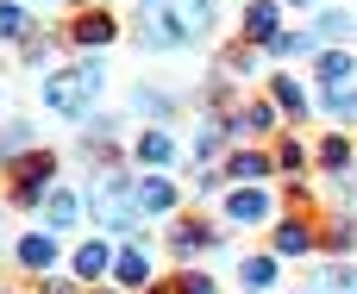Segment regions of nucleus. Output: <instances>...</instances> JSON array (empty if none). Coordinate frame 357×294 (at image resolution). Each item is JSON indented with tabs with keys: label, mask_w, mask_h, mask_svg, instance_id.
Masks as SVG:
<instances>
[{
	"label": "nucleus",
	"mask_w": 357,
	"mask_h": 294,
	"mask_svg": "<svg viewBox=\"0 0 357 294\" xmlns=\"http://www.w3.org/2000/svg\"><path fill=\"white\" fill-rule=\"evenodd\" d=\"M113 257H119L113 238H82V245L69 251V276H75L82 288H100V282H113Z\"/></svg>",
	"instance_id": "obj_15"
},
{
	"label": "nucleus",
	"mask_w": 357,
	"mask_h": 294,
	"mask_svg": "<svg viewBox=\"0 0 357 294\" xmlns=\"http://www.w3.org/2000/svg\"><path fill=\"white\" fill-rule=\"evenodd\" d=\"M220 169H226L232 188H264V182H276V157H270V144H232Z\"/></svg>",
	"instance_id": "obj_10"
},
{
	"label": "nucleus",
	"mask_w": 357,
	"mask_h": 294,
	"mask_svg": "<svg viewBox=\"0 0 357 294\" xmlns=\"http://www.w3.org/2000/svg\"><path fill=\"white\" fill-rule=\"evenodd\" d=\"M50 56H56V44H50V38H44V44L31 38V44L19 50V63H25V69H44V75H50Z\"/></svg>",
	"instance_id": "obj_37"
},
{
	"label": "nucleus",
	"mask_w": 357,
	"mask_h": 294,
	"mask_svg": "<svg viewBox=\"0 0 357 294\" xmlns=\"http://www.w3.org/2000/svg\"><path fill=\"white\" fill-rule=\"evenodd\" d=\"M282 6H289V13H307V6H320V0H282Z\"/></svg>",
	"instance_id": "obj_40"
},
{
	"label": "nucleus",
	"mask_w": 357,
	"mask_h": 294,
	"mask_svg": "<svg viewBox=\"0 0 357 294\" xmlns=\"http://www.w3.org/2000/svg\"><path fill=\"white\" fill-rule=\"evenodd\" d=\"M69 6H75V13H82V6H100V0H69Z\"/></svg>",
	"instance_id": "obj_43"
},
{
	"label": "nucleus",
	"mask_w": 357,
	"mask_h": 294,
	"mask_svg": "<svg viewBox=\"0 0 357 294\" xmlns=\"http://www.w3.org/2000/svg\"><path fill=\"white\" fill-rule=\"evenodd\" d=\"M314 163L339 182V176H351V163H357V138H345V132H326L320 144H314Z\"/></svg>",
	"instance_id": "obj_26"
},
{
	"label": "nucleus",
	"mask_w": 357,
	"mask_h": 294,
	"mask_svg": "<svg viewBox=\"0 0 357 294\" xmlns=\"http://www.w3.org/2000/svg\"><path fill=\"white\" fill-rule=\"evenodd\" d=\"M0 100H6V94H0Z\"/></svg>",
	"instance_id": "obj_46"
},
{
	"label": "nucleus",
	"mask_w": 357,
	"mask_h": 294,
	"mask_svg": "<svg viewBox=\"0 0 357 294\" xmlns=\"http://www.w3.org/2000/svg\"><path fill=\"white\" fill-rule=\"evenodd\" d=\"M314 38H320V44H345V50H351V38H357V13H351V6H326V13L314 19Z\"/></svg>",
	"instance_id": "obj_31"
},
{
	"label": "nucleus",
	"mask_w": 357,
	"mask_h": 294,
	"mask_svg": "<svg viewBox=\"0 0 357 294\" xmlns=\"http://www.w3.org/2000/svg\"><path fill=\"white\" fill-rule=\"evenodd\" d=\"M31 150H38V132H31L25 119H6V125H0V176H6L19 157H31Z\"/></svg>",
	"instance_id": "obj_30"
},
{
	"label": "nucleus",
	"mask_w": 357,
	"mask_h": 294,
	"mask_svg": "<svg viewBox=\"0 0 357 294\" xmlns=\"http://www.w3.org/2000/svg\"><path fill=\"white\" fill-rule=\"evenodd\" d=\"M0 294H13V288H0Z\"/></svg>",
	"instance_id": "obj_45"
},
{
	"label": "nucleus",
	"mask_w": 357,
	"mask_h": 294,
	"mask_svg": "<svg viewBox=\"0 0 357 294\" xmlns=\"http://www.w3.org/2000/svg\"><path fill=\"white\" fill-rule=\"evenodd\" d=\"M264 63H270V56H264L257 44H245V38H232V44H220V56H213V69H220L226 82H245V88H251V75H257Z\"/></svg>",
	"instance_id": "obj_22"
},
{
	"label": "nucleus",
	"mask_w": 357,
	"mask_h": 294,
	"mask_svg": "<svg viewBox=\"0 0 357 294\" xmlns=\"http://www.w3.org/2000/svg\"><path fill=\"white\" fill-rule=\"evenodd\" d=\"M314 107H320L326 119H339V125H351V132H357V88H320Z\"/></svg>",
	"instance_id": "obj_32"
},
{
	"label": "nucleus",
	"mask_w": 357,
	"mask_h": 294,
	"mask_svg": "<svg viewBox=\"0 0 357 294\" xmlns=\"http://www.w3.org/2000/svg\"><path fill=\"white\" fill-rule=\"evenodd\" d=\"M163 6H169V19L182 25L188 44H201V38L220 31V6H213V0H163Z\"/></svg>",
	"instance_id": "obj_20"
},
{
	"label": "nucleus",
	"mask_w": 357,
	"mask_h": 294,
	"mask_svg": "<svg viewBox=\"0 0 357 294\" xmlns=\"http://www.w3.org/2000/svg\"><path fill=\"white\" fill-rule=\"evenodd\" d=\"M264 88H270V100H276V113H282V119H295V125H301V119L314 113V94H307V82H295V69H276Z\"/></svg>",
	"instance_id": "obj_19"
},
{
	"label": "nucleus",
	"mask_w": 357,
	"mask_h": 294,
	"mask_svg": "<svg viewBox=\"0 0 357 294\" xmlns=\"http://www.w3.org/2000/svg\"><path fill=\"white\" fill-rule=\"evenodd\" d=\"M282 125H289V119L276 113V100H270V94H264V100H245V107H238V113L226 119V132H232V144H257V138L270 144V138H276Z\"/></svg>",
	"instance_id": "obj_9"
},
{
	"label": "nucleus",
	"mask_w": 357,
	"mask_h": 294,
	"mask_svg": "<svg viewBox=\"0 0 357 294\" xmlns=\"http://www.w3.org/2000/svg\"><path fill=\"white\" fill-rule=\"evenodd\" d=\"M38 38V19H31V6L25 0H0V44H31Z\"/></svg>",
	"instance_id": "obj_28"
},
{
	"label": "nucleus",
	"mask_w": 357,
	"mask_h": 294,
	"mask_svg": "<svg viewBox=\"0 0 357 294\" xmlns=\"http://www.w3.org/2000/svg\"><path fill=\"white\" fill-rule=\"evenodd\" d=\"M132 113H138L144 125H169V119H176V94L157 88V82H138V88H132Z\"/></svg>",
	"instance_id": "obj_25"
},
{
	"label": "nucleus",
	"mask_w": 357,
	"mask_h": 294,
	"mask_svg": "<svg viewBox=\"0 0 357 294\" xmlns=\"http://www.w3.org/2000/svg\"><path fill=\"white\" fill-rule=\"evenodd\" d=\"M270 251H276L282 263L314 257V251H320V213H282V219L270 226Z\"/></svg>",
	"instance_id": "obj_4"
},
{
	"label": "nucleus",
	"mask_w": 357,
	"mask_h": 294,
	"mask_svg": "<svg viewBox=\"0 0 357 294\" xmlns=\"http://www.w3.org/2000/svg\"><path fill=\"white\" fill-rule=\"evenodd\" d=\"M320 50H326V44L314 38V25H307V31H301V25H282V31H276V38L264 44V56H270V63H301V56L314 63Z\"/></svg>",
	"instance_id": "obj_21"
},
{
	"label": "nucleus",
	"mask_w": 357,
	"mask_h": 294,
	"mask_svg": "<svg viewBox=\"0 0 357 294\" xmlns=\"http://www.w3.org/2000/svg\"><path fill=\"white\" fill-rule=\"evenodd\" d=\"M151 282H157V257H151V245H144V238H119V257H113V288L144 294Z\"/></svg>",
	"instance_id": "obj_13"
},
{
	"label": "nucleus",
	"mask_w": 357,
	"mask_h": 294,
	"mask_svg": "<svg viewBox=\"0 0 357 294\" xmlns=\"http://www.w3.org/2000/svg\"><path fill=\"white\" fill-rule=\"evenodd\" d=\"M289 294H320V288H289Z\"/></svg>",
	"instance_id": "obj_44"
},
{
	"label": "nucleus",
	"mask_w": 357,
	"mask_h": 294,
	"mask_svg": "<svg viewBox=\"0 0 357 294\" xmlns=\"http://www.w3.org/2000/svg\"><path fill=\"white\" fill-rule=\"evenodd\" d=\"M270 157H276V176H282V182H301L307 163H314V144H307L301 132H276V138H270Z\"/></svg>",
	"instance_id": "obj_23"
},
{
	"label": "nucleus",
	"mask_w": 357,
	"mask_h": 294,
	"mask_svg": "<svg viewBox=\"0 0 357 294\" xmlns=\"http://www.w3.org/2000/svg\"><path fill=\"white\" fill-rule=\"evenodd\" d=\"M314 288H320V294H357V263H333Z\"/></svg>",
	"instance_id": "obj_34"
},
{
	"label": "nucleus",
	"mask_w": 357,
	"mask_h": 294,
	"mask_svg": "<svg viewBox=\"0 0 357 294\" xmlns=\"http://www.w3.org/2000/svg\"><path fill=\"white\" fill-rule=\"evenodd\" d=\"M339 213H351V219H357V169H351V176H339Z\"/></svg>",
	"instance_id": "obj_39"
},
{
	"label": "nucleus",
	"mask_w": 357,
	"mask_h": 294,
	"mask_svg": "<svg viewBox=\"0 0 357 294\" xmlns=\"http://www.w3.org/2000/svg\"><path fill=\"white\" fill-rule=\"evenodd\" d=\"M38 294H88V288H82L69 270H56V276H44V282H38Z\"/></svg>",
	"instance_id": "obj_38"
},
{
	"label": "nucleus",
	"mask_w": 357,
	"mask_h": 294,
	"mask_svg": "<svg viewBox=\"0 0 357 294\" xmlns=\"http://www.w3.org/2000/svg\"><path fill=\"white\" fill-rule=\"evenodd\" d=\"M126 157H132V169L144 176V169H169L176 157H182V138L169 132V125H144L132 144H126Z\"/></svg>",
	"instance_id": "obj_14"
},
{
	"label": "nucleus",
	"mask_w": 357,
	"mask_h": 294,
	"mask_svg": "<svg viewBox=\"0 0 357 294\" xmlns=\"http://www.w3.org/2000/svg\"><path fill=\"white\" fill-rule=\"evenodd\" d=\"M314 82H320V88H351L357 82V56L345 44H326V50L314 56Z\"/></svg>",
	"instance_id": "obj_24"
},
{
	"label": "nucleus",
	"mask_w": 357,
	"mask_h": 294,
	"mask_svg": "<svg viewBox=\"0 0 357 294\" xmlns=\"http://www.w3.org/2000/svg\"><path fill=\"white\" fill-rule=\"evenodd\" d=\"M276 207H282L276 188H226L220 219H226V226H276V219H282Z\"/></svg>",
	"instance_id": "obj_7"
},
{
	"label": "nucleus",
	"mask_w": 357,
	"mask_h": 294,
	"mask_svg": "<svg viewBox=\"0 0 357 294\" xmlns=\"http://www.w3.org/2000/svg\"><path fill=\"white\" fill-rule=\"evenodd\" d=\"M188 194H195V201H213V194H226V169H195Z\"/></svg>",
	"instance_id": "obj_36"
},
{
	"label": "nucleus",
	"mask_w": 357,
	"mask_h": 294,
	"mask_svg": "<svg viewBox=\"0 0 357 294\" xmlns=\"http://www.w3.org/2000/svg\"><path fill=\"white\" fill-rule=\"evenodd\" d=\"M88 294H126V288H113V282H100V288H88Z\"/></svg>",
	"instance_id": "obj_42"
},
{
	"label": "nucleus",
	"mask_w": 357,
	"mask_h": 294,
	"mask_svg": "<svg viewBox=\"0 0 357 294\" xmlns=\"http://www.w3.org/2000/svg\"><path fill=\"white\" fill-rule=\"evenodd\" d=\"M132 25H138V44H144L151 56H169V50H182V44H188L163 0H138V6H132Z\"/></svg>",
	"instance_id": "obj_5"
},
{
	"label": "nucleus",
	"mask_w": 357,
	"mask_h": 294,
	"mask_svg": "<svg viewBox=\"0 0 357 294\" xmlns=\"http://www.w3.org/2000/svg\"><path fill=\"white\" fill-rule=\"evenodd\" d=\"M276 251H245L238 257V282H245V294H264V288H276Z\"/></svg>",
	"instance_id": "obj_29"
},
{
	"label": "nucleus",
	"mask_w": 357,
	"mask_h": 294,
	"mask_svg": "<svg viewBox=\"0 0 357 294\" xmlns=\"http://www.w3.org/2000/svg\"><path fill=\"white\" fill-rule=\"evenodd\" d=\"M320 251H326L333 263H351V251H357V219H351V213L320 219Z\"/></svg>",
	"instance_id": "obj_27"
},
{
	"label": "nucleus",
	"mask_w": 357,
	"mask_h": 294,
	"mask_svg": "<svg viewBox=\"0 0 357 294\" xmlns=\"http://www.w3.org/2000/svg\"><path fill=\"white\" fill-rule=\"evenodd\" d=\"M276 31H282V0H245V6H238V38H245V44L264 50Z\"/></svg>",
	"instance_id": "obj_18"
},
{
	"label": "nucleus",
	"mask_w": 357,
	"mask_h": 294,
	"mask_svg": "<svg viewBox=\"0 0 357 294\" xmlns=\"http://www.w3.org/2000/svg\"><path fill=\"white\" fill-rule=\"evenodd\" d=\"M144 294H169V276H157V282H151V288H144Z\"/></svg>",
	"instance_id": "obj_41"
},
{
	"label": "nucleus",
	"mask_w": 357,
	"mask_h": 294,
	"mask_svg": "<svg viewBox=\"0 0 357 294\" xmlns=\"http://www.w3.org/2000/svg\"><path fill=\"white\" fill-rule=\"evenodd\" d=\"M169 294H220V282H213L207 270H176V276H169Z\"/></svg>",
	"instance_id": "obj_33"
},
{
	"label": "nucleus",
	"mask_w": 357,
	"mask_h": 294,
	"mask_svg": "<svg viewBox=\"0 0 357 294\" xmlns=\"http://www.w3.org/2000/svg\"><path fill=\"white\" fill-rule=\"evenodd\" d=\"M163 245H169V257H176V263H188V257H201V251H220L226 238H220V226H213V219H201V213H176V219H169V232H163Z\"/></svg>",
	"instance_id": "obj_8"
},
{
	"label": "nucleus",
	"mask_w": 357,
	"mask_h": 294,
	"mask_svg": "<svg viewBox=\"0 0 357 294\" xmlns=\"http://www.w3.org/2000/svg\"><path fill=\"white\" fill-rule=\"evenodd\" d=\"M100 88H107L100 56H82V63L50 69V75H44V88H38V100H44V113H56V119H94Z\"/></svg>",
	"instance_id": "obj_2"
},
{
	"label": "nucleus",
	"mask_w": 357,
	"mask_h": 294,
	"mask_svg": "<svg viewBox=\"0 0 357 294\" xmlns=\"http://www.w3.org/2000/svg\"><path fill=\"white\" fill-rule=\"evenodd\" d=\"M50 188H56V150H44V144L6 169V207H19V213H38Z\"/></svg>",
	"instance_id": "obj_3"
},
{
	"label": "nucleus",
	"mask_w": 357,
	"mask_h": 294,
	"mask_svg": "<svg viewBox=\"0 0 357 294\" xmlns=\"http://www.w3.org/2000/svg\"><path fill=\"white\" fill-rule=\"evenodd\" d=\"M88 219L100 238H138L144 207H138V169H100L88 182Z\"/></svg>",
	"instance_id": "obj_1"
},
{
	"label": "nucleus",
	"mask_w": 357,
	"mask_h": 294,
	"mask_svg": "<svg viewBox=\"0 0 357 294\" xmlns=\"http://www.w3.org/2000/svg\"><path fill=\"white\" fill-rule=\"evenodd\" d=\"M38 213H44V226L63 238V232H75V226L88 219V194H82V188H63V182H56V188L44 194V207H38Z\"/></svg>",
	"instance_id": "obj_17"
},
{
	"label": "nucleus",
	"mask_w": 357,
	"mask_h": 294,
	"mask_svg": "<svg viewBox=\"0 0 357 294\" xmlns=\"http://www.w3.org/2000/svg\"><path fill=\"white\" fill-rule=\"evenodd\" d=\"M276 201H282V213H314V188L307 182H282Z\"/></svg>",
	"instance_id": "obj_35"
},
{
	"label": "nucleus",
	"mask_w": 357,
	"mask_h": 294,
	"mask_svg": "<svg viewBox=\"0 0 357 294\" xmlns=\"http://www.w3.org/2000/svg\"><path fill=\"white\" fill-rule=\"evenodd\" d=\"M226 150H232L226 119L201 113V119H195V138H188V163H195V169H213V163H226Z\"/></svg>",
	"instance_id": "obj_16"
},
{
	"label": "nucleus",
	"mask_w": 357,
	"mask_h": 294,
	"mask_svg": "<svg viewBox=\"0 0 357 294\" xmlns=\"http://www.w3.org/2000/svg\"><path fill=\"white\" fill-rule=\"evenodd\" d=\"M182 201H188V188H182L169 169H144V176H138V207H144V219H176Z\"/></svg>",
	"instance_id": "obj_11"
},
{
	"label": "nucleus",
	"mask_w": 357,
	"mask_h": 294,
	"mask_svg": "<svg viewBox=\"0 0 357 294\" xmlns=\"http://www.w3.org/2000/svg\"><path fill=\"white\" fill-rule=\"evenodd\" d=\"M13 263H19L25 276H38V282H44V276H56V263H63V238H56L50 226H31V232L13 245Z\"/></svg>",
	"instance_id": "obj_12"
},
{
	"label": "nucleus",
	"mask_w": 357,
	"mask_h": 294,
	"mask_svg": "<svg viewBox=\"0 0 357 294\" xmlns=\"http://www.w3.org/2000/svg\"><path fill=\"white\" fill-rule=\"evenodd\" d=\"M119 38V13L113 6H82V13H69V25H63V44H75V50H107Z\"/></svg>",
	"instance_id": "obj_6"
}]
</instances>
